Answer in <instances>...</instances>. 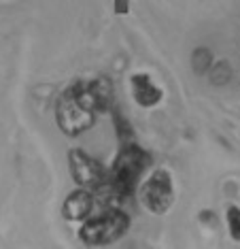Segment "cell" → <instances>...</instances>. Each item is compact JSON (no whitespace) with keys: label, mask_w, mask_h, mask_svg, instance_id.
I'll return each mask as SVG.
<instances>
[{"label":"cell","mask_w":240,"mask_h":249,"mask_svg":"<svg viewBox=\"0 0 240 249\" xmlns=\"http://www.w3.org/2000/svg\"><path fill=\"white\" fill-rule=\"evenodd\" d=\"M149 156L136 145H125L121 149V154L117 156L115 166H113V175L108 177L113 192H115L117 200H123L134 192L138 177L145 171Z\"/></svg>","instance_id":"obj_1"},{"label":"cell","mask_w":240,"mask_h":249,"mask_svg":"<svg viewBox=\"0 0 240 249\" xmlns=\"http://www.w3.org/2000/svg\"><path fill=\"white\" fill-rule=\"evenodd\" d=\"M130 226V217L119 209H108V211L87 219L81 228V241L87 245H108L115 243L119 236L125 234Z\"/></svg>","instance_id":"obj_2"},{"label":"cell","mask_w":240,"mask_h":249,"mask_svg":"<svg viewBox=\"0 0 240 249\" xmlns=\"http://www.w3.org/2000/svg\"><path fill=\"white\" fill-rule=\"evenodd\" d=\"M55 117H58L62 132L70 134V137H77V134H81L87 128H91V124L96 120V113H91L87 107L77 98L72 88H68L58 100Z\"/></svg>","instance_id":"obj_3"},{"label":"cell","mask_w":240,"mask_h":249,"mask_svg":"<svg viewBox=\"0 0 240 249\" xmlns=\"http://www.w3.org/2000/svg\"><path fill=\"white\" fill-rule=\"evenodd\" d=\"M174 192H172V181L166 171H155L149 179L142 183L140 188V202L145 209L151 213L162 215L172 207Z\"/></svg>","instance_id":"obj_4"},{"label":"cell","mask_w":240,"mask_h":249,"mask_svg":"<svg viewBox=\"0 0 240 249\" xmlns=\"http://www.w3.org/2000/svg\"><path fill=\"white\" fill-rule=\"evenodd\" d=\"M70 173L83 190L85 188L98 190L106 181L104 168H102L94 158H89L87 154H83V151H79V149L70 151Z\"/></svg>","instance_id":"obj_5"},{"label":"cell","mask_w":240,"mask_h":249,"mask_svg":"<svg viewBox=\"0 0 240 249\" xmlns=\"http://www.w3.org/2000/svg\"><path fill=\"white\" fill-rule=\"evenodd\" d=\"M91 209H94V196L87 190H77L72 194H68V198L64 200V217L72 219V222H79V219H87Z\"/></svg>","instance_id":"obj_6"},{"label":"cell","mask_w":240,"mask_h":249,"mask_svg":"<svg viewBox=\"0 0 240 249\" xmlns=\"http://www.w3.org/2000/svg\"><path fill=\"white\" fill-rule=\"evenodd\" d=\"M134 98L140 107H155L162 100V89L149 79V75H134L132 77Z\"/></svg>","instance_id":"obj_7"},{"label":"cell","mask_w":240,"mask_h":249,"mask_svg":"<svg viewBox=\"0 0 240 249\" xmlns=\"http://www.w3.org/2000/svg\"><path fill=\"white\" fill-rule=\"evenodd\" d=\"M232 66H230V62L227 60H219L217 64L210 66V71H208V77H210V83L213 86H225L227 81L232 79Z\"/></svg>","instance_id":"obj_8"},{"label":"cell","mask_w":240,"mask_h":249,"mask_svg":"<svg viewBox=\"0 0 240 249\" xmlns=\"http://www.w3.org/2000/svg\"><path fill=\"white\" fill-rule=\"evenodd\" d=\"M191 66H193V72H196V75L208 72L210 66H213V53H210L206 47H198L191 55Z\"/></svg>","instance_id":"obj_9"},{"label":"cell","mask_w":240,"mask_h":249,"mask_svg":"<svg viewBox=\"0 0 240 249\" xmlns=\"http://www.w3.org/2000/svg\"><path fill=\"white\" fill-rule=\"evenodd\" d=\"M227 224H230L232 239L240 241V209L230 207V211H227Z\"/></svg>","instance_id":"obj_10"}]
</instances>
